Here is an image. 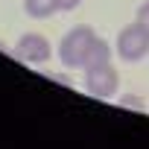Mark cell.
<instances>
[{
  "instance_id": "cell-3",
  "label": "cell",
  "mask_w": 149,
  "mask_h": 149,
  "mask_svg": "<svg viewBox=\"0 0 149 149\" xmlns=\"http://www.w3.org/2000/svg\"><path fill=\"white\" fill-rule=\"evenodd\" d=\"M85 88L91 97L97 100H111L120 88V73L117 67L108 61V64H100V67H88L85 70Z\"/></svg>"
},
{
  "instance_id": "cell-7",
  "label": "cell",
  "mask_w": 149,
  "mask_h": 149,
  "mask_svg": "<svg viewBox=\"0 0 149 149\" xmlns=\"http://www.w3.org/2000/svg\"><path fill=\"white\" fill-rule=\"evenodd\" d=\"M120 108H134V111H146V105H143V100L137 97V94H123L120 100Z\"/></svg>"
},
{
  "instance_id": "cell-2",
  "label": "cell",
  "mask_w": 149,
  "mask_h": 149,
  "mask_svg": "<svg viewBox=\"0 0 149 149\" xmlns=\"http://www.w3.org/2000/svg\"><path fill=\"white\" fill-rule=\"evenodd\" d=\"M114 53H117L123 61H129V64L143 61V58L149 56V32H146L137 21H134V24H126V26L120 29V35H117Z\"/></svg>"
},
{
  "instance_id": "cell-6",
  "label": "cell",
  "mask_w": 149,
  "mask_h": 149,
  "mask_svg": "<svg viewBox=\"0 0 149 149\" xmlns=\"http://www.w3.org/2000/svg\"><path fill=\"white\" fill-rule=\"evenodd\" d=\"M24 9L32 21H47L58 12V0H24Z\"/></svg>"
},
{
  "instance_id": "cell-1",
  "label": "cell",
  "mask_w": 149,
  "mask_h": 149,
  "mask_svg": "<svg viewBox=\"0 0 149 149\" xmlns=\"http://www.w3.org/2000/svg\"><path fill=\"white\" fill-rule=\"evenodd\" d=\"M97 41V29L91 24H76L73 29H67L58 41V61L67 67V70H82V61H85V53L91 50V44Z\"/></svg>"
},
{
  "instance_id": "cell-4",
  "label": "cell",
  "mask_w": 149,
  "mask_h": 149,
  "mask_svg": "<svg viewBox=\"0 0 149 149\" xmlns=\"http://www.w3.org/2000/svg\"><path fill=\"white\" fill-rule=\"evenodd\" d=\"M15 58H21V61H26V64H44V61H50L53 58V44L47 41V35H38V32H26V35H21L18 38V44H15Z\"/></svg>"
},
{
  "instance_id": "cell-8",
  "label": "cell",
  "mask_w": 149,
  "mask_h": 149,
  "mask_svg": "<svg viewBox=\"0 0 149 149\" xmlns=\"http://www.w3.org/2000/svg\"><path fill=\"white\" fill-rule=\"evenodd\" d=\"M146 32H149V0H143V3H140V9H137V18H134Z\"/></svg>"
},
{
  "instance_id": "cell-5",
  "label": "cell",
  "mask_w": 149,
  "mask_h": 149,
  "mask_svg": "<svg viewBox=\"0 0 149 149\" xmlns=\"http://www.w3.org/2000/svg\"><path fill=\"white\" fill-rule=\"evenodd\" d=\"M111 56H114V50L108 47V41L97 35V41H94V44H91V50L85 53L82 70H88V67H100V64H108V61H111Z\"/></svg>"
},
{
  "instance_id": "cell-9",
  "label": "cell",
  "mask_w": 149,
  "mask_h": 149,
  "mask_svg": "<svg viewBox=\"0 0 149 149\" xmlns=\"http://www.w3.org/2000/svg\"><path fill=\"white\" fill-rule=\"evenodd\" d=\"M82 0H58V12H73V9H79Z\"/></svg>"
}]
</instances>
